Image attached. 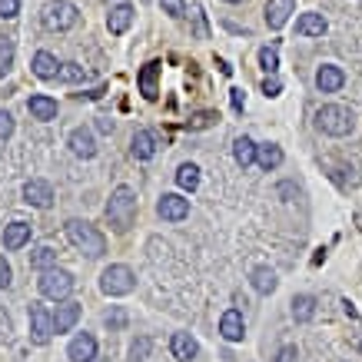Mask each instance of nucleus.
Wrapping results in <instances>:
<instances>
[{
    "instance_id": "obj_1",
    "label": "nucleus",
    "mask_w": 362,
    "mask_h": 362,
    "mask_svg": "<svg viewBox=\"0 0 362 362\" xmlns=\"http://www.w3.org/2000/svg\"><path fill=\"white\" fill-rule=\"evenodd\" d=\"M133 220H136V193L130 187H117L107 203V223L113 226V233H127Z\"/></svg>"
},
{
    "instance_id": "obj_2",
    "label": "nucleus",
    "mask_w": 362,
    "mask_h": 362,
    "mask_svg": "<svg viewBox=\"0 0 362 362\" xmlns=\"http://www.w3.org/2000/svg\"><path fill=\"white\" fill-rule=\"evenodd\" d=\"M66 240L74 243L80 252H87L90 259H97L107 252V240L97 226H90L87 220H66Z\"/></svg>"
},
{
    "instance_id": "obj_3",
    "label": "nucleus",
    "mask_w": 362,
    "mask_h": 362,
    "mask_svg": "<svg viewBox=\"0 0 362 362\" xmlns=\"http://www.w3.org/2000/svg\"><path fill=\"white\" fill-rule=\"evenodd\" d=\"M316 127L326 136H349L352 127H356V113L342 103H326L316 110Z\"/></svg>"
},
{
    "instance_id": "obj_4",
    "label": "nucleus",
    "mask_w": 362,
    "mask_h": 362,
    "mask_svg": "<svg viewBox=\"0 0 362 362\" xmlns=\"http://www.w3.org/2000/svg\"><path fill=\"white\" fill-rule=\"evenodd\" d=\"M133 286H136V276H133L130 266H107L103 273H100V289L107 293V296H127L133 293Z\"/></svg>"
},
{
    "instance_id": "obj_5",
    "label": "nucleus",
    "mask_w": 362,
    "mask_h": 362,
    "mask_svg": "<svg viewBox=\"0 0 362 362\" xmlns=\"http://www.w3.org/2000/svg\"><path fill=\"white\" fill-rule=\"evenodd\" d=\"M77 7L70 4V0H50L40 13V21H44L47 30H70L74 23H77Z\"/></svg>"
},
{
    "instance_id": "obj_6",
    "label": "nucleus",
    "mask_w": 362,
    "mask_h": 362,
    "mask_svg": "<svg viewBox=\"0 0 362 362\" xmlns=\"http://www.w3.org/2000/svg\"><path fill=\"white\" fill-rule=\"evenodd\" d=\"M37 286H40V296L44 299H66L74 293V276L66 269H44Z\"/></svg>"
},
{
    "instance_id": "obj_7",
    "label": "nucleus",
    "mask_w": 362,
    "mask_h": 362,
    "mask_svg": "<svg viewBox=\"0 0 362 362\" xmlns=\"http://www.w3.org/2000/svg\"><path fill=\"white\" fill-rule=\"evenodd\" d=\"M54 336V316L44 303H30V339L37 346H47Z\"/></svg>"
},
{
    "instance_id": "obj_8",
    "label": "nucleus",
    "mask_w": 362,
    "mask_h": 362,
    "mask_svg": "<svg viewBox=\"0 0 362 362\" xmlns=\"http://www.w3.org/2000/svg\"><path fill=\"white\" fill-rule=\"evenodd\" d=\"M156 213H160V220L166 223H180L189 216V199H183L180 193H163L160 203H156Z\"/></svg>"
},
{
    "instance_id": "obj_9",
    "label": "nucleus",
    "mask_w": 362,
    "mask_h": 362,
    "mask_svg": "<svg viewBox=\"0 0 362 362\" xmlns=\"http://www.w3.org/2000/svg\"><path fill=\"white\" fill-rule=\"evenodd\" d=\"M23 199L37 209H50L54 206V187L47 180H27L23 183Z\"/></svg>"
},
{
    "instance_id": "obj_10",
    "label": "nucleus",
    "mask_w": 362,
    "mask_h": 362,
    "mask_svg": "<svg viewBox=\"0 0 362 362\" xmlns=\"http://www.w3.org/2000/svg\"><path fill=\"white\" fill-rule=\"evenodd\" d=\"M293 13H296V0H269L266 4V27L269 30H283Z\"/></svg>"
},
{
    "instance_id": "obj_11",
    "label": "nucleus",
    "mask_w": 362,
    "mask_h": 362,
    "mask_svg": "<svg viewBox=\"0 0 362 362\" xmlns=\"http://www.w3.org/2000/svg\"><path fill=\"white\" fill-rule=\"evenodd\" d=\"M66 356H70V362H93L97 359V339H93L90 332H80V336L70 339Z\"/></svg>"
},
{
    "instance_id": "obj_12",
    "label": "nucleus",
    "mask_w": 362,
    "mask_h": 362,
    "mask_svg": "<svg viewBox=\"0 0 362 362\" xmlns=\"http://www.w3.org/2000/svg\"><path fill=\"white\" fill-rule=\"evenodd\" d=\"M220 336L226 342H243L246 336V322H243V313L240 309H226L220 319Z\"/></svg>"
},
{
    "instance_id": "obj_13",
    "label": "nucleus",
    "mask_w": 362,
    "mask_h": 362,
    "mask_svg": "<svg viewBox=\"0 0 362 362\" xmlns=\"http://www.w3.org/2000/svg\"><path fill=\"white\" fill-rule=\"evenodd\" d=\"M342 83H346V74L336 64H322L316 70V87L322 93H336V90H342Z\"/></svg>"
},
{
    "instance_id": "obj_14",
    "label": "nucleus",
    "mask_w": 362,
    "mask_h": 362,
    "mask_svg": "<svg viewBox=\"0 0 362 362\" xmlns=\"http://www.w3.org/2000/svg\"><path fill=\"white\" fill-rule=\"evenodd\" d=\"M156 77H160V60H150V64H143L140 77H136V87L146 100H156L160 97V87H156Z\"/></svg>"
},
{
    "instance_id": "obj_15",
    "label": "nucleus",
    "mask_w": 362,
    "mask_h": 362,
    "mask_svg": "<svg viewBox=\"0 0 362 362\" xmlns=\"http://www.w3.org/2000/svg\"><path fill=\"white\" fill-rule=\"evenodd\" d=\"M30 66H33V74H37L40 80H54V77H60V70H64V64H57V57L47 54V50L33 54Z\"/></svg>"
},
{
    "instance_id": "obj_16",
    "label": "nucleus",
    "mask_w": 362,
    "mask_h": 362,
    "mask_svg": "<svg viewBox=\"0 0 362 362\" xmlns=\"http://www.w3.org/2000/svg\"><path fill=\"white\" fill-rule=\"evenodd\" d=\"M80 303H64V306H57L54 313V332H70L74 326H77V319H80Z\"/></svg>"
},
{
    "instance_id": "obj_17",
    "label": "nucleus",
    "mask_w": 362,
    "mask_h": 362,
    "mask_svg": "<svg viewBox=\"0 0 362 362\" xmlns=\"http://www.w3.org/2000/svg\"><path fill=\"white\" fill-rule=\"evenodd\" d=\"M30 233H33V226L30 223H11V226H4V246L7 250H21V246H27L30 243Z\"/></svg>"
},
{
    "instance_id": "obj_18",
    "label": "nucleus",
    "mask_w": 362,
    "mask_h": 362,
    "mask_svg": "<svg viewBox=\"0 0 362 362\" xmlns=\"http://www.w3.org/2000/svg\"><path fill=\"white\" fill-rule=\"evenodd\" d=\"M133 23V7L130 4H120V7H110V13H107V30L110 33H127Z\"/></svg>"
},
{
    "instance_id": "obj_19",
    "label": "nucleus",
    "mask_w": 362,
    "mask_h": 362,
    "mask_svg": "<svg viewBox=\"0 0 362 362\" xmlns=\"http://www.w3.org/2000/svg\"><path fill=\"white\" fill-rule=\"evenodd\" d=\"M170 352H173V359H193L199 352V342L189 336V332H173V339H170Z\"/></svg>"
},
{
    "instance_id": "obj_20",
    "label": "nucleus",
    "mask_w": 362,
    "mask_h": 362,
    "mask_svg": "<svg viewBox=\"0 0 362 362\" xmlns=\"http://www.w3.org/2000/svg\"><path fill=\"white\" fill-rule=\"evenodd\" d=\"M27 110H30L33 120H54L57 117V100L47 97V93H37V97L27 100Z\"/></svg>"
},
{
    "instance_id": "obj_21",
    "label": "nucleus",
    "mask_w": 362,
    "mask_h": 362,
    "mask_svg": "<svg viewBox=\"0 0 362 362\" xmlns=\"http://www.w3.org/2000/svg\"><path fill=\"white\" fill-rule=\"evenodd\" d=\"M130 153L136 156V160H153V153H156V140H153V133H150V130H136V133H133V140H130Z\"/></svg>"
},
{
    "instance_id": "obj_22",
    "label": "nucleus",
    "mask_w": 362,
    "mask_h": 362,
    "mask_svg": "<svg viewBox=\"0 0 362 362\" xmlns=\"http://www.w3.org/2000/svg\"><path fill=\"white\" fill-rule=\"evenodd\" d=\"M326 17L322 13H299V21H296V33L299 37H322L326 33Z\"/></svg>"
},
{
    "instance_id": "obj_23",
    "label": "nucleus",
    "mask_w": 362,
    "mask_h": 362,
    "mask_svg": "<svg viewBox=\"0 0 362 362\" xmlns=\"http://www.w3.org/2000/svg\"><path fill=\"white\" fill-rule=\"evenodd\" d=\"M250 283L256 293H263V296H269V293H276V286H279V279H276V273L269 269V266H256L250 273Z\"/></svg>"
},
{
    "instance_id": "obj_24",
    "label": "nucleus",
    "mask_w": 362,
    "mask_h": 362,
    "mask_svg": "<svg viewBox=\"0 0 362 362\" xmlns=\"http://www.w3.org/2000/svg\"><path fill=\"white\" fill-rule=\"evenodd\" d=\"M70 150H74L77 156H83V160H90V156L97 153V143H93V133L83 130V127H80V130H74V133H70Z\"/></svg>"
},
{
    "instance_id": "obj_25",
    "label": "nucleus",
    "mask_w": 362,
    "mask_h": 362,
    "mask_svg": "<svg viewBox=\"0 0 362 362\" xmlns=\"http://www.w3.org/2000/svg\"><path fill=\"white\" fill-rule=\"evenodd\" d=\"M256 150H259V146H256L250 136H236V143H233V156H236V163H240L243 170L256 160Z\"/></svg>"
},
{
    "instance_id": "obj_26",
    "label": "nucleus",
    "mask_w": 362,
    "mask_h": 362,
    "mask_svg": "<svg viewBox=\"0 0 362 362\" xmlns=\"http://www.w3.org/2000/svg\"><path fill=\"white\" fill-rule=\"evenodd\" d=\"M256 163L263 166V170H276V166L283 163V150H279L276 143H266V146L256 150Z\"/></svg>"
},
{
    "instance_id": "obj_27",
    "label": "nucleus",
    "mask_w": 362,
    "mask_h": 362,
    "mask_svg": "<svg viewBox=\"0 0 362 362\" xmlns=\"http://www.w3.org/2000/svg\"><path fill=\"white\" fill-rule=\"evenodd\" d=\"M313 316H316V299L313 296H296L293 299V319H296V322H309Z\"/></svg>"
},
{
    "instance_id": "obj_28",
    "label": "nucleus",
    "mask_w": 362,
    "mask_h": 362,
    "mask_svg": "<svg viewBox=\"0 0 362 362\" xmlns=\"http://www.w3.org/2000/svg\"><path fill=\"white\" fill-rule=\"evenodd\" d=\"M176 183H180V189H193L199 187V166H193V163H183L180 170H176Z\"/></svg>"
},
{
    "instance_id": "obj_29",
    "label": "nucleus",
    "mask_w": 362,
    "mask_h": 362,
    "mask_svg": "<svg viewBox=\"0 0 362 362\" xmlns=\"http://www.w3.org/2000/svg\"><path fill=\"white\" fill-rule=\"evenodd\" d=\"M13 54H17V47H13V37H0V77H7V74H11Z\"/></svg>"
},
{
    "instance_id": "obj_30",
    "label": "nucleus",
    "mask_w": 362,
    "mask_h": 362,
    "mask_svg": "<svg viewBox=\"0 0 362 362\" xmlns=\"http://www.w3.org/2000/svg\"><path fill=\"white\" fill-rule=\"evenodd\" d=\"M54 263H57V252L50 250V246H37V250L30 252V266H33V269H50Z\"/></svg>"
},
{
    "instance_id": "obj_31",
    "label": "nucleus",
    "mask_w": 362,
    "mask_h": 362,
    "mask_svg": "<svg viewBox=\"0 0 362 362\" xmlns=\"http://www.w3.org/2000/svg\"><path fill=\"white\" fill-rule=\"evenodd\" d=\"M259 66H263L269 77H273L276 70H279V54H276L273 47H263V50H259Z\"/></svg>"
},
{
    "instance_id": "obj_32",
    "label": "nucleus",
    "mask_w": 362,
    "mask_h": 362,
    "mask_svg": "<svg viewBox=\"0 0 362 362\" xmlns=\"http://www.w3.org/2000/svg\"><path fill=\"white\" fill-rule=\"evenodd\" d=\"M60 77H64L66 83H83V80H87V70H83L80 64H64Z\"/></svg>"
},
{
    "instance_id": "obj_33",
    "label": "nucleus",
    "mask_w": 362,
    "mask_h": 362,
    "mask_svg": "<svg viewBox=\"0 0 362 362\" xmlns=\"http://www.w3.org/2000/svg\"><path fill=\"white\" fill-rule=\"evenodd\" d=\"M220 120L213 110H203V113H197L193 120H189V130H203V127H213V123Z\"/></svg>"
},
{
    "instance_id": "obj_34",
    "label": "nucleus",
    "mask_w": 362,
    "mask_h": 362,
    "mask_svg": "<svg viewBox=\"0 0 362 362\" xmlns=\"http://www.w3.org/2000/svg\"><path fill=\"white\" fill-rule=\"evenodd\" d=\"M160 7H163V13L176 17V21H180V17L187 13V4H183V0H160Z\"/></svg>"
},
{
    "instance_id": "obj_35",
    "label": "nucleus",
    "mask_w": 362,
    "mask_h": 362,
    "mask_svg": "<svg viewBox=\"0 0 362 362\" xmlns=\"http://www.w3.org/2000/svg\"><path fill=\"white\" fill-rule=\"evenodd\" d=\"M17 13H21V0H0V17L4 21H11Z\"/></svg>"
},
{
    "instance_id": "obj_36",
    "label": "nucleus",
    "mask_w": 362,
    "mask_h": 362,
    "mask_svg": "<svg viewBox=\"0 0 362 362\" xmlns=\"http://www.w3.org/2000/svg\"><path fill=\"white\" fill-rule=\"evenodd\" d=\"M13 133V117L7 110H0V140H7Z\"/></svg>"
},
{
    "instance_id": "obj_37",
    "label": "nucleus",
    "mask_w": 362,
    "mask_h": 362,
    "mask_svg": "<svg viewBox=\"0 0 362 362\" xmlns=\"http://www.w3.org/2000/svg\"><path fill=\"white\" fill-rule=\"evenodd\" d=\"M279 90H283L279 77H266L263 80V93H266V97H279Z\"/></svg>"
},
{
    "instance_id": "obj_38",
    "label": "nucleus",
    "mask_w": 362,
    "mask_h": 362,
    "mask_svg": "<svg viewBox=\"0 0 362 362\" xmlns=\"http://www.w3.org/2000/svg\"><path fill=\"white\" fill-rule=\"evenodd\" d=\"M11 279H13V273H11V263L0 256V289H7L11 286Z\"/></svg>"
},
{
    "instance_id": "obj_39",
    "label": "nucleus",
    "mask_w": 362,
    "mask_h": 362,
    "mask_svg": "<svg viewBox=\"0 0 362 362\" xmlns=\"http://www.w3.org/2000/svg\"><path fill=\"white\" fill-rule=\"evenodd\" d=\"M296 356H299L296 346H283V349L276 352V359H273V362H296Z\"/></svg>"
},
{
    "instance_id": "obj_40",
    "label": "nucleus",
    "mask_w": 362,
    "mask_h": 362,
    "mask_svg": "<svg viewBox=\"0 0 362 362\" xmlns=\"http://www.w3.org/2000/svg\"><path fill=\"white\" fill-rule=\"evenodd\" d=\"M230 100H233V110L243 113V107H246V93H243V90H230Z\"/></svg>"
},
{
    "instance_id": "obj_41",
    "label": "nucleus",
    "mask_w": 362,
    "mask_h": 362,
    "mask_svg": "<svg viewBox=\"0 0 362 362\" xmlns=\"http://www.w3.org/2000/svg\"><path fill=\"white\" fill-rule=\"evenodd\" d=\"M123 322H127V313H123V309H117L113 316H107V326H110V329H120Z\"/></svg>"
},
{
    "instance_id": "obj_42",
    "label": "nucleus",
    "mask_w": 362,
    "mask_h": 362,
    "mask_svg": "<svg viewBox=\"0 0 362 362\" xmlns=\"http://www.w3.org/2000/svg\"><path fill=\"white\" fill-rule=\"evenodd\" d=\"M150 352V339H136L133 342V359H143Z\"/></svg>"
},
{
    "instance_id": "obj_43",
    "label": "nucleus",
    "mask_w": 362,
    "mask_h": 362,
    "mask_svg": "<svg viewBox=\"0 0 362 362\" xmlns=\"http://www.w3.org/2000/svg\"><path fill=\"white\" fill-rule=\"evenodd\" d=\"M97 130H100V133H113V120H107V117H100V120H97Z\"/></svg>"
},
{
    "instance_id": "obj_44",
    "label": "nucleus",
    "mask_w": 362,
    "mask_h": 362,
    "mask_svg": "<svg viewBox=\"0 0 362 362\" xmlns=\"http://www.w3.org/2000/svg\"><path fill=\"white\" fill-rule=\"evenodd\" d=\"M342 309H346V316H349V319H356V316H359V313H356V306H352L349 299H342Z\"/></svg>"
},
{
    "instance_id": "obj_45",
    "label": "nucleus",
    "mask_w": 362,
    "mask_h": 362,
    "mask_svg": "<svg viewBox=\"0 0 362 362\" xmlns=\"http://www.w3.org/2000/svg\"><path fill=\"white\" fill-rule=\"evenodd\" d=\"M120 4H130V0H107V7H120Z\"/></svg>"
},
{
    "instance_id": "obj_46",
    "label": "nucleus",
    "mask_w": 362,
    "mask_h": 362,
    "mask_svg": "<svg viewBox=\"0 0 362 362\" xmlns=\"http://www.w3.org/2000/svg\"><path fill=\"white\" fill-rule=\"evenodd\" d=\"M226 4H243V0H226Z\"/></svg>"
}]
</instances>
